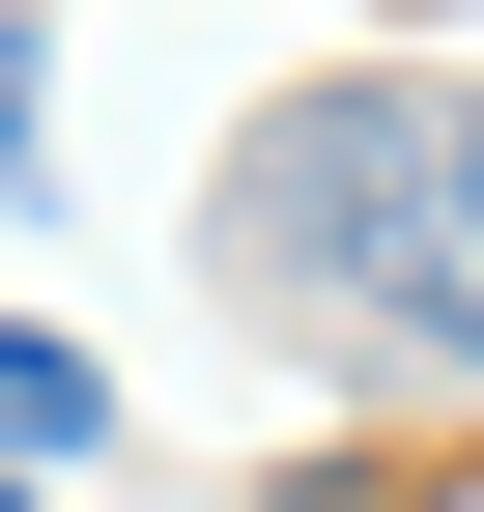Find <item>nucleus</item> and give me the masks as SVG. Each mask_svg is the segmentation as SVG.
I'll list each match as a JSON object with an SVG mask.
<instances>
[{"label": "nucleus", "mask_w": 484, "mask_h": 512, "mask_svg": "<svg viewBox=\"0 0 484 512\" xmlns=\"http://www.w3.org/2000/svg\"><path fill=\"white\" fill-rule=\"evenodd\" d=\"M86 427H114V370H86V342H29V313H0V484H57V456H86Z\"/></svg>", "instance_id": "f03ea898"}, {"label": "nucleus", "mask_w": 484, "mask_h": 512, "mask_svg": "<svg viewBox=\"0 0 484 512\" xmlns=\"http://www.w3.org/2000/svg\"><path fill=\"white\" fill-rule=\"evenodd\" d=\"M228 285L371 313V342H428L484 399V86H314L257 143V200H228Z\"/></svg>", "instance_id": "f257e3e1"}, {"label": "nucleus", "mask_w": 484, "mask_h": 512, "mask_svg": "<svg viewBox=\"0 0 484 512\" xmlns=\"http://www.w3.org/2000/svg\"><path fill=\"white\" fill-rule=\"evenodd\" d=\"M0 512H29V484H0Z\"/></svg>", "instance_id": "7ed1b4c3"}]
</instances>
